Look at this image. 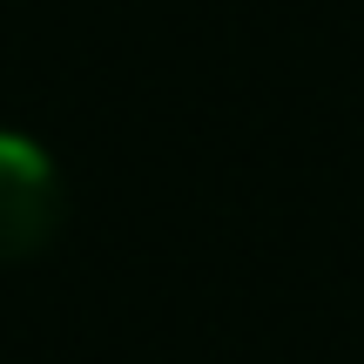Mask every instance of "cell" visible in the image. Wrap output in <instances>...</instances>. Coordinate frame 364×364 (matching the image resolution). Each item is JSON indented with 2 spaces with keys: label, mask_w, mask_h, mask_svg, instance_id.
Listing matches in <instances>:
<instances>
[{
  "label": "cell",
  "mask_w": 364,
  "mask_h": 364,
  "mask_svg": "<svg viewBox=\"0 0 364 364\" xmlns=\"http://www.w3.org/2000/svg\"><path fill=\"white\" fill-rule=\"evenodd\" d=\"M54 230H61V176L48 149L0 129V263L48 250Z\"/></svg>",
  "instance_id": "cell-1"
}]
</instances>
